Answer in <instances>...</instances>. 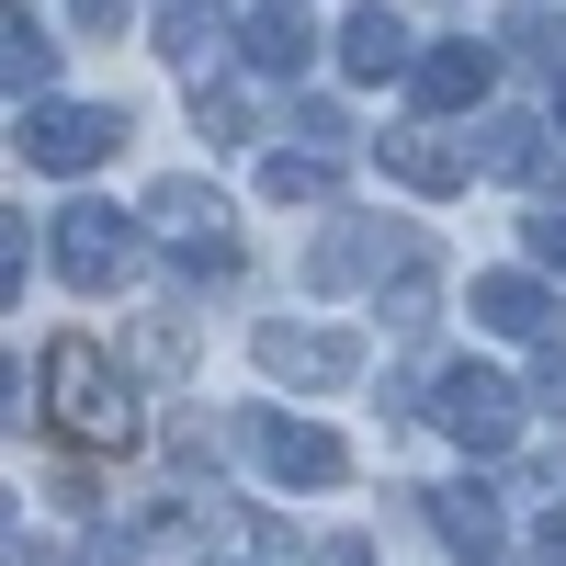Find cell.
<instances>
[{"label": "cell", "mask_w": 566, "mask_h": 566, "mask_svg": "<svg viewBox=\"0 0 566 566\" xmlns=\"http://www.w3.org/2000/svg\"><path fill=\"white\" fill-rule=\"evenodd\" d=\"M555 295L533 272H476V328H499V340H555Z\"/></svg>", "instance_id": "cell-10"}, {"label": "cell", "mask_w": 566, "mask_h": 566, "mask_svg": "<svg viewBox=\"0 0 566 566\" xmlns=\"http://www.w3.org/2000/svg\"><path fill=\"white\" fill-rule=\"evenodd\" d=\"M544 555H555V566H566V510H544Z\"/></svg>", "instance_id": "cell-24"}, {"label": "cell", "mask_w": 566, "mask_h": 566, "mask_svg": "<svg viewBox=\"0 0 566 566\" xmlns=\"http://www.w3.org/2000/svg\"><path fill=\"white\" fill-rule=\"evenodd\" d=\"M386 148V181H408V193H464L476 181V148H453V136H374Z\"/></svg>", "instance_id": "cell-12"}, {"label": "cell", "mask_w": 566, "mask_h": 566, "mask_svg": "<svg viewBox=\"0 0 566 566\" xmlns=\"http://www.w3.org/2000/svg\"><path fill=\"white\" fill-rule=\"evenodd\" d=\"M522 239H533V272H555V283H566V216H533Z\"/></svg>", "instance_id": "cell-19"}, {"label": "cell", "mask_w": 566, "mask_h": 566, "mask_svg": "<svg viewBox=\"0 0 566 566\" xmlns=\"http://www.w3.org/2000/svg\"><path fill=\"white\" fill-rule=\"evenodd\" d=\"M12 566H69V555L57 544H12Z\"/></svg>", "instance_id": "cell-23"}, {"label": "cell", "mask_w": 566, "mask_h": 566, "mask_svg": "<svg viewBox=\"0 0 566 566\" xmlns=\"http://www.w3.org/2000/svg\"><path fill=\"white\" fill-rule=\"evenodd\" d=\"M533 408H544V419H566V352H544V374H533Z\"/></svg>", "instance_id": "cell-21"}, {"label": "cell", "mask_w": 566, "mask_h": 566, "mask_svg": "<svg viewBox=\"0 0 566 566\" xmlns=\"http://www.w3.org/2000/svg\"><path fill=\"white\" fill-rule=\"evenodd\" d=\"M136 250H148V227L114 216V205H69V216H57V239H45L57 283H80V295H114V283L136 272Z\"/></svg>", "instance_id": "cell-3"}, {"label": "cell", "mask_w": 566, "mask_h": 566, "mask_svg": "<svg viewBox=\"0 0 566 566\" xmlns=\"http://www.w3.org/2000/svg\"><path fill=\"white\" fill-rule=\"evenodd\" d=\"M295 125H306V148H328V159H340V148H352V125H340V103H306Z\"/></svg>", "instance_id": "cell-20"}, {"label": "cell", "mask_w": 566, "mask_h": 566, "mask_svg": "<svg viewBox=\"0 0 566 566\" xmlns=\"http://www.w3.org/2000/svg\"><path fill=\"white\" fill-rule=\"evenodd\" d=\"M114 148H125V114H114V103H57V91H34V103H23V159H34V170L80 181V170H103Z\"/></svg>", "instance_id": "cell-2"}, {"label": "cell", "mask_w": 566, "mask_h": 566, "mask_svg": "<svg viewBox=\"0 0 566 566\" xmlns=\"http://www.w3.org/2000/svg\"><path fill=\"white\" fill-rule=\"evenodd\" d=\"M431 283H442V272H431V250H408V261H397V328L431 317Z\"/></svg>", "instance_id": "cell-18"}, {"label": "cell", "mask_w": 566, "mask_h": 566, "mask_svg": "<svg viewBox=\"0 0 566 566\" xmlns=\"http://www.w3.org/2000/svg\"><path fill=\"white\" fill-rule=\"evenodd\" d=\"M45 419L80 442H136V397H125V374L103 363V340H57L45 352Z\"/></svg>", "instance_id": "cell-1"}, {"label": "cell", "mask_w": 566, "mask_h": 566, "mask_svg": "<svg viewBox=\"0 0 566 566\" xmlns=\"http://www.w3.org/2000/svg\"><path fill=\"white\" fill-rule=\"evenodd\" d=\"M544 159H555V125H533V114H488L476 125V170L488 181H544Z\"/></svg>", "instance_id": "cell-13"}, {"label": "cell", "mask_w": 566, "mask_h": 566, "mask_svg": "<svg viewBox=\"0 0 566 566\" xmlns=\"http://www.w3.org/2000/svg\"><path fill=\"white\" fill-rule=\"evenodd\" d=\"M374 261H386V227H340V239H317L306 283H317V295H340V283H363Z\"/></svg>", "instance_id": "cell-16"}, {"label": "cell", "mask_w": 566, "mask_h": 566, "mask_svg": "<svg viewBox=\"0 0 566 566\" xmlns=\"http://www.w3.org/2000/svg\"><path fill=\"white\" fill-rule=\"evenodd\" d=\"M261 374H272V386H352V374H363V340H352V328H295V317H272V328H261Z\"/></svg>", "instance_id": "cell-6"}, {"label": "cell", "mask_w": 566, "mask_h": 566, "mask_svg": "<svg viewBox=\"0 0 566 566\" xmlns=\"http://www.w3.org/2000/svg\"><path fill=\"white\" fill-rule=\"evenodd\" d=\"M261 193L272 205H328V148H272L261 159Z\"/></svg>", "instance_id": "cell-17"}, {"label": "cell", "mask_w": 566, "mask_h": 566, "mask_svg": "<svg viewBox=\"0 0 566 566\" xmlns=\"http://www.w3.org/2000/svg\"><path fill=\"white\" fill-rule=\"evenodd\" d=\"M239 57H250L261 80H306V69H317V23L295 12V0H261V12L239 23Z\"/></svg>", "instance_id": "cell-8"}, {"label": "cell", "mask_w": 566, "mask_h": 566, "mask_svg": "<svg viewBox=\"0 0 566 566\" xmlns=\"http://www.w3.org/2000/svg\"><path fill=\"white\" fill-rule=\"evenodd\" d=\"M250 453H261V476H283V488H340L352 476L340 431H317V419H250Z\"/></svg>", "instance_id": "cell-7"}, {"label": "cell", "mask_w": 566, "mask_h": 566, "mask_svg": "<svg viewBox=\"0 0 566 566\" xmlns=\"http://www.w3.org/2000/svg\"><path fill=\"white\" fill-rule=\"evenodd\" d=\"M488 80H499L488 45H419V69H408L419 114H464V103H488Z\"/></svg>", "instance_id": "cell-9"}, {"label": "cell", "mask_w": 566, "mask_h": 566, "mask_svg": "<svg viewBox=\"0 0 566 566\" xmlns=\"http://www.w3.org/2000/svg\"><path fill=\"white\" fill-rule=\"evenodd\" d=\"M0 80H12V103H23V91H45V80H57V45H45V23L23 12V0L0 12Z\"/></svg>", "instance_id": "cell-15"}, {"label": "cell", "mask_w": 566, "mask_h": 566, "mask_svg": "<svg viewBox=\"0 0 566 566\" xmlns=\"http://www.w3.org/2000/svg\"><path fill=\"white\" fill-rule=\"evenodd\" d=\"M69 12H80L91 34H114V23H125V0H69Z\"/></svg>", "instance_id": "cell-22"}, {"label": "cell", "mask_w": 566, "mask_h": 566, "mask_svg": "<svg viewBox=\"0 0 566 566\" xmlns=\"http://www.w3.org/2000/svg\"><path fill=\"white\" fill-rule=\"evenodd\" d=\"M340 69H352V80H408V69H419V34L386 12V0H363V12L340 23Z\"/></svg>", "instance_id": "cell-11"}, {"label": "cell", "mask_w": 566, "mask_h": 566, "mask_svg": "<svg viewBox=\"0 0 566 566\" xmlns=\"http://www.w3.org/2000/svg\"><path fill=\"white\" fill-rule=\"evenodd\" d=\"M148 227L181 250V272H216V283L239 272V216H227L205 181H159V193H148Z\"/></svg>", "instance_id": "cell-5"}, {"label": "cell", "mask_w": 566, "mask_h": 566, "mask_svg": "<svg viewBox=\"0 0 566 566\" xmlns=\"http://www.w3.org/2000/svg\"><path fill=\"white\" fill-rule=\"evenodd\" d=\"M419 499H431V533H442L464 566L499 555V499H488V488H419Z\"/></svg>", "instance_id": "cell-14"}, {"label": "cell", "mask_w": 566, "mask_h": 566, "mask_svg": "<svg viewBox=\"0 0 566 566\" xmlns=\"http://www.w3.org/2000/svg\"><path fill=\"white\" fill-rule=\"evenodd\" d=\"M431 431L464 442V453H510V431H522V397H510V374H488V363L431 374Z\"/></svg>", "instance_id": "cell-4"}, {"label": "cell", "mask_w": 566, "mask_h": 566, "mask_svg": "<svg viewBox=\"0 0 566 566\" xmlns=\"http://www.w3.org/2000/svg\"><path fill=\"white\" fill-rule=\"evenodd\" d=\"M555 136H566V69H555Z\"/></svg>", "instance_id": "cell-25"}]
</instances>
